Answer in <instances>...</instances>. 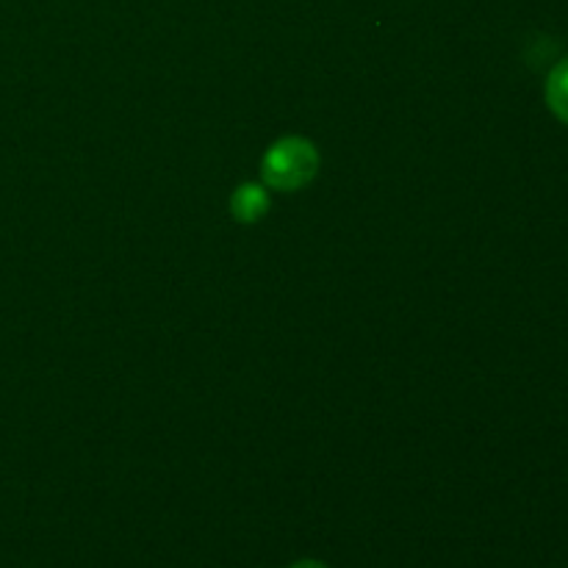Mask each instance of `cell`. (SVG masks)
I'll list each match as a JSON object with an SVG mask.
<instances>
[{
    "mask_svg": "<svg viewBox=\"0 0 568 568\" xmlns=\"http://www.w3.org/2000/svg\"><path fill=\"white\" fill-rule=\"evenodd\" d=\"M316 166H320V155L314 144L300 136H288L264 155V181L270 186L292 192L314 178Z\"/></svg>",
    "mask_w": 568,
    "mask_h": 568,
    "instance_id": "1",
    "label": "cell"
},
{
    "mask_svg": "<svg viewBox=\"0 0 568 568\" xmlns=\"http://www.w3.org/2000/svg\"><path fill=\"white\" fill-rule=\"evenodd\" d=\"M266 205H270L266 192L261 186H255V183H247V186L233 194V214L242 222H253L258 216H264Z\"/></svg>",
    "mask_w": 568,
    "mask_h": 568,
    "instance_id": "2",
    "label": "cell"
},
{
    "mask_svg": "<svg viewBox=\"0 0 568 568\" xmlns=\"http://www.w3.org/2000/svg\"><path fill=\"white\" fill-rule=\"evenodd\" d=\"M547 103L549 109L555 111V116L568 125V59L560 61V64L549 72Z\"/></svg>",
    "mask_w": 568,
    "mask_h": 568,
    "instance_id": "3",
    "label": "cell"
},
{
    "mask_svg": "<svg viewBox=\"0 0 568 568\" xmlns=\"http://www.w3.org/2000/svg\"><path fill=\"white\" fill-rule=\"evenodd\" d=\"M288 568H327V566L320 564V560H300V564H294Z\"/></svg>",
    "mask_w": 568,
    "mask_h": 568,
    "instance_id": "4",
    "label": "cell"
}]
</instances>
